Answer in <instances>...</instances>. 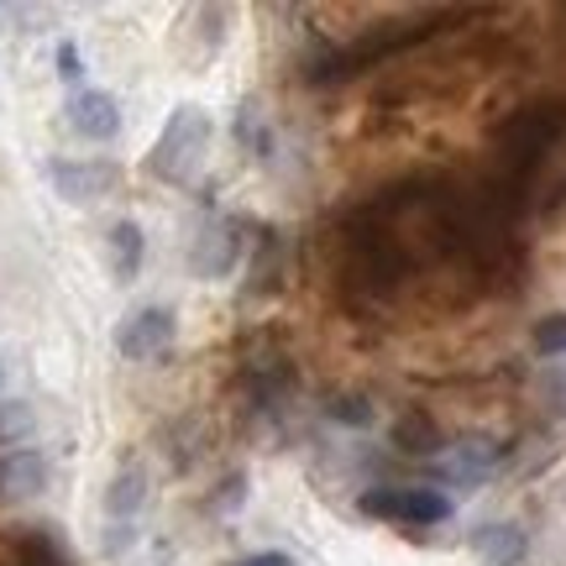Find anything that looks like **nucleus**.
I'll list each match as a JSON object with an SVG mask.
<instances>
[{"mask_svg":"<svg viewBox=\"0 0 566 566\" xmlns=\"http://www.w3.org/2000/svg\"><path fill=\"white\" fill-rule=\"evenodd\" d=\"M237 142H242L252 158H273V132H268L263 105H258V101L237 105Z\"/></svg>","mask_w":566,"mask_h":566,"instance_id":"14","label":"nucleus"},{"mask_svg":"<svg viewBox=\"0 0 566 566\" xmlns=\"http://www.w3.org/2000/svg\"><path fill=\"white\" fill-rule=\"evenodd\" d=\"M210 137H216V122H210L205 105H174V116L163 122L158 142H153V153H147L142 168L163 184H189L195 168L205 163V153H210Z\"/></svg>","mask_w":566,"mask_h":566,"instance_id":"1","label":"nucleus"},{"mask_svg":"<svg viewBox=\"0 0 566 566\" xmlns=\"http://www.w3.org/2000/svg\"><path fill=\"white\" fill-rule=\"evenodd\" d=\"M394 446H399V451H415V457H436L446 441H441V430H436V420H430L424 409H409L405 420L394 424Z\"/></svg>","mask_w":566,"mask_h":566,"instance_id":"13","label":"nucleus"},{"mask_svg":"<svg viewBox=\"0 0 566 566\" xmlns=\"http://www.w3.org/2000/svg\"><path fill=\"white\" fill-rule=\"evenodd\" d=\"M42 174L59 189V200H69V205H95L122 184V168L111 158H48Z\"/></svg>","mask_w":566,"mask_h":566,"instance_id":"5","label":"nucleus"},{"mask_svg":"<svg viewBox=\"0 0 566 566\" xmlns=\"http://www.w3.org/2000/svg\"><path fill=\"white\" fill-rule=\"evenodd\" d=\"M535 357H566V315H546L535 321Z\"/></svg>","mask_w":566,"mask_h":566,"instance_id":"17","label":"nucleus"},{"mask_svg":"<svg viewBox=\"0 0 566 566\" xmlns=\"http://www.w3.org/2000/svg\"><path fill=\"white\" fill-rule=\"evenodd\" d=\"M53 59H59V80L69 84V90H74V84L84 80V53H80V42H74V38H63Z\"/></svg>","mask_w":566,"mask_h":566,"instance_id":"19","label":"nucleus"},{"mask_svg":"<svg viewBox=\"0 0 566 566\" xmlns=\"http://www.w3.org/2000/svg\"><path fill=\"white\" fill-rule=\"evenodd\" d=\"M467 546H472V556L483 566H520L525 562V530L520 525H478L472 535H467Z\"/></svg>","mask_w":566,"mask_h":566,"instance_id":"10","label":"nucleus"},{"mask_svg":"<svg viewBox=\"0 0 566 566\" xmlns=\"http://www.w3.org/2000/svg\"><path fill=\"white\" fill-rule=\"evenodd\" d=\"M132 546H137V520H105V535H101L105 556H126Z\"/></svg>","mask_w":566,"mask_h":566,"instance_id":"18","label":"nucleus"},{"mask_svg":"<svg viewBox=\"0 0 566 566\" xmlns=\"http://www.w3.org/2000/svg\"><path fill=\"white\" fill-rule=\"evenodd\" d=\"M566 132V111L562 105H525L514 111L499 132V163H504L509 179H530V168L551 153V142Z\"/></svg>","mask_w":566,"mask_h":566,"instance_id":"2","label":"nucleus"},{"mask_svg":"<svg viewBox=\"0 0 566 566\" xmlns=\"http://www.w3.org/2000/svg\"><path fill=\"white\" fill-rule=\"evenodd\" d=\"M174 342H179V315L168 304H137L116 325V352L126 363H158L174 352Z\"/></svg>","mask_w":566,"mask_h":566,"instance_id":"4","label":"nucleus"},{"mask_svg":"<svg viewBox=\"0 0 566 566\" xmlns=\"http://www.w3.org/2000/svg\"><path fill=\"white\" fill-rule=\"evenodd\" d=\"M38 430V415H32V405L27 399H0V446H17Z\"/></svg>","mask_w":566,"mask_h":566,"instance_id":"15","label":"nucleus"},{"mask_svg":"<svg viewBox=\"0 0 566 566\" xmlns=\"http://www.w3.org/2000/svg\"><path fill=\"white\" fill-rule=\"evenodd\" d=\"M48 478H53V467H48V457H42L38 446L0 451V509L38 499L42 488H48Z\"/></svg>","mask_w":566,"mask_h":566,"instance_id":"7","label":"nucleus"},{"mask_svg":"<svg viewBox=\"0 0 566 566\" xmlns=\"http://www.w3.org/2000/svg\"><path fill=\"white\" fill-rule=\"evenodd\" d=\"M63 116L74 126V137H84V142L122 137V105H116V95H105V90H74L69 105H63Z\"/></svg>","mask_w":566,"mask_h":566,"instance_id":"8","label":"nucleus"},{"mask_svg":"<svg viewBox=\"0 0 566 566\" xmlns=\"http://www.w3.org/2000/svg\"><path fill=\"white\" fill-rule=\"evenodd\" d=\"M0 388H6V363H0Z\"/></svg>","mask_w":566,"mask_h":566,"instance_id":"21","label":"nucleus"},{"mask_svg":"<svg viewBox=\"0 0 566 566\" xmlns=\"http://www.w3.org/2000/svg\"><path fill=\"white\" fill-rule=\"evenodd\" d=\"M325 415H331L336 424H352V430H367V424L378 420V409L367 405L363 394H336V399L325 405Z\"/></svg>","mask_w":566,"mask_h":566,"instance_id":"16","label":"nucleus"},{"mask_svg":"<svg viewBox=\"0 0 566 566\" xmlns=\"http://www.w3.org/2000/svg\"><path fill=\"white\" fill-rule=\"evenodd\" d=\"M142 226L137 221H116L111 226V237H105V268H111V279L116 283H132L142 273Z\"/></svg>","mask_w":566,"mask_h":566,"instance_id":"11","label":"nucleus"},{"mask_svg":"<svg viewBox=\"0 0 566 566\" xmlns=\"http://www.w3.org/2000/svg\"><path fill=\"white\" fill-rule=\"evenodd\" d=\"M499 457H504V446H493V441H457L451 451H446V462H441V478L446 483H462V488H478L499 467Z\"/></svg>","mask_w":566,"mask_h":566,"instance_id":"9","label":"nucleus"},{"mask_svg":"<svg viewBox=\"0 0 566 566\" xmlns=\"http://www.w3.org/2000/svg\"><path fill=\"white\" fill-rule=\"evenodd\" d=\"M242 252H247L242 221H231V216H216V221L200 226V237H195V252H189V268H195L200 279H226L231 268L242 263Z\"/></svg>","mask_w":566,"mask_h":566,"instance_id":"6","label":"nucleus"},{"mask_svg":"<svg viewBox=\"0 0 566 566\" xmlns=\"http://www.w3.org/2000/svg\"><path fill=\"white\" fill-rule=\"evenodd\" d=\"M231 566H294V556L289 551H252V556H242V562Z\"/></svg>","mask_w":566,"mask_h":566,"instance_id":"20","label":"nucleus"},{"mask_svg":"<svg viewBox=\"0 0 566 566\" xmlns=\"http://www.w3.org/2000/svg\"><path fill=\"white\" fill-rule=\"evenodd\" d=\"M363 520H384V525H405V530H430L451 520V499L441 488H367L357 499Z\"/></svg>","mask_w":566,"mask_h":566,"instance_id":"3","label":"nucleus"},{"mask_svg":"<svg viewBox=\"0 0 566 566\" xmlns=\"http://www.w3.org/2000/svg\"><path fill=\"white\" fill-rule=\"evenodd\" d=\"M142 499H147V472H142V467L116 472L111 488H105V520H137Z\"/></svg>","mask_w":566,"mask_h":566,"instance_id":"12","label":"nucleus"}]
</instances>
